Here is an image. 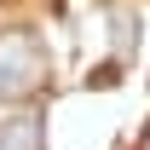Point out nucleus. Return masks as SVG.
<instances>
[{
  "label": "nucleus",
  "instance_id": "nucleus-1",
  "mask_svg": "<svg viewBox=\"0 0 150 150\" xmlns=\"http://www.w3.org/2000/svg\"><path fill=\"white\" fill-rule=\"evenodd\" d=\"M46 81V52L29 29H6L0 35V98H23Z\"/></svg>",
  "mask_w": 150,
  "mask_h": 150
},
{
  "label": "nucleus",
  "instance_id": "nucleus-2",
  "mask_svg": "<svg viewBox=\"0 0 150 150\" xmlns=\"http://www.w3.org/2000/svg\"><path fill=\"white\" fill-rule=\"evenodd\" d=\"M0 150H46V139H40V115H6L0 121Z\"/></svg>",
  "mask_w": 150,
  "mask_h": 150
},
{
  "label": "nucleus",
  "instance_id": "nucleus-3",
  "mask_svg": "<svg viewBox=\"0 0 150 150\" xmlns=\"http://www.w3.org/2000/svg\"><path fill=\"white\" fill-rule=\"evenodd\" d=\"M139 150H150V133H144V139H139Z\"/></svg>",
  "mask_w": 150,
  "mask_h": 150
}]
</instances>
